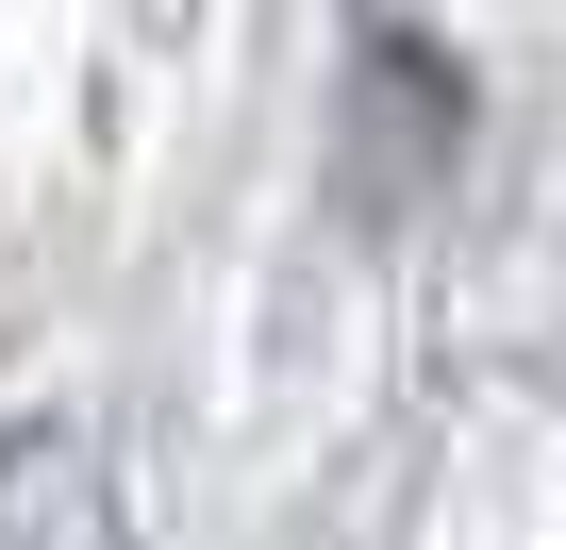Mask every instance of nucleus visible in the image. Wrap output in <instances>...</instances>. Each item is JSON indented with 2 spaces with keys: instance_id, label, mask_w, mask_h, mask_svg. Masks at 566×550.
I'll list each match as a JSON object with an SVG mask.
<instances>
[{
  "instance_id": "obj_1",
  "label": "nucleus",
  "mask_w": 566,
  "mask_h": 550,
  "mask_svg": "<svg viewBox=\"0 0 566 550\" xmlns=\"http://www.w3.org/2000/svg\"><path fill=\"white\" fill-rule=\"evenodd\" d=\"M0 550H134V500H117V434L84 401L0 434Z\"/></svg>"
}]
</instances>
